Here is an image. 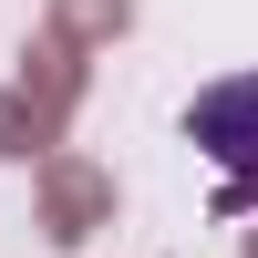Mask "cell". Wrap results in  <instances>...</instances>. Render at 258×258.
<instances>
[{
	"label": "cell",
	"mask_w": 258,
	"mask_h": 258,
	"mask_svg": "<svg viewBox=\"0 0 258 258\" xmlns=\"http://www.w3.org/2000/svg\"><path fill=\"white\" fill-rule=\"evenodd\" d=\"M186 135L227 165V176H258V73H227L186 103Z\"/></svg>",
	"instance_id": "6da1fadb"
}]
</instances>
